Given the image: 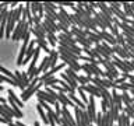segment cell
<instances>
[{
  "instance_id": "obj_15",
  "label": "cell",
  "mask_w": 134,
  "mask_h": 126,
  "mask_svg": "<svg viewBox=\"0 0 134 126\" xmlns=\"http://www.w3.org/2000/svg\"><path fill=\"white\" fill-rule=\"evenodd\" d=\"M120 98H121V102L124 104V107H130L131 102H133V98H131V95H130L129 92H121Z\"/></svg>"
},
{
  "instance_id": "obj_4",
  "label": "cell",
  "mask_w": 134,
  "mask_h": 126,
  "mask_svg": "<svg viewBox=\"0 0 134 126\" xmlns=\"http://www.w3.org/2000/svg\"><path fill=\"white\" fill-rule=\"evenodd\" d=\"M98 35H99L100 38H102V41H105L106 44H109L110 46L117 45V44H116V38L113 36L112 34L108 31V29H105V31H99V32H98Z\"/></svg>"
},
{
  "instance_id": "obj_5",
  "label": "cell",
  "mask_w": 134,
  "mask_h": 126,
  "mask_svg": "<svg viewBox=\"0 0 134 126\" xmlns=\"http://www.w3.org/2000/svg\"><path fill=\"white\" fill-rule=\"evenodd\" d=\"M36 97H38V99H43L46 104L53 105V107H54V105H56V102H57V101H56V99H53L52 97H50L45 90H39V91L36 92Z\"/></svg>"
},
{
  "instance_id": "obj_38",
  "label": "cell",
  "mask_w": 134,
  "mask_h": 126,
  "mask_svg": "<svg viewBox=\"0 0 134 126\" xmlns=\"http://www.w3.org/2000/svg\"><path fill=\"white\" fill-rule=\"evenodd\" d=\"M90 126H95V125H94V123H91V125H90Z\"/></svg>"
},
{
  "instance_id": "obj_19",
  "label": "cell",
  "mask_w": 134,
  "mask_h": 126,
  "mask_svg": "<svg viewBox=\"0 0 134 126\" xmlns=\"http://www.w3.org/2000/svg\"><path fill=\"white\" fill-rule=\"evenodd\" d=\"M36 109H38V113H39L41 119H42V120L45 122V125H46V123H49V120H48V116H46V113H45V111H43V108H42V107H41L39 104H38Z\"/></svg>"
},
{
  "instance_id": "obj_10",
  "label": "cell",
  "mask_w": 134,
  "mask_h": 126,
  "mask_svg": "<svg viewBox=\"0 0 134 126\" xmlns=\"http://www.w3.org/2000/svg\"><path fill=\"white\" fill-rule=\"evenodd\" d=\"M60 76H62V80H63V81H64V83L67 84V86H69V87L73 88V90H77V88L80 87V86H78V83L75 81V80L70 78V77H69V76H67L66 73H62Z\"/></svg>"
},
{
  "instance_id": "obj_9",
  "label": "cell",
  "mask_w": 134,
  "mask_h": 126,
  "mask_svg": "<svg viewBox=\"0 0 134 126\" xmlns=\"http://www.w3.org/2000/svg\"><path fill=\"white\" fill-rule=\"evenodd\" d=\"M7 94H8V99H11L14 104H17V107H18L20 109L24 107V102L21 101V98H18V97H17V94L11 90V88H10V90H7Z\"/></svg>"
},
{
  "instance_id": "obj_3",
  "label": "cell",
  "mask_w": 134,
  "mask_h": 126,
  "mask_svg": "<svg viewBox=\"0 0 134 126\" xmlns=\"http://www.w3.org/2000/svg\"><path fill=\"white\" fill-rule=\"evenodd\" d=\"M95 8H99V13H102V14L106 17V18H109V20H113L115 17H113V14H112V11H110V8H109V6H108V3H105V2H99V3H95Z\"/></svg>"
},
{
  "instance_id": "obj_13",
  "label": "cell",
  "mask_w": 134,
  "mask_h": 126,
  "mask_svg": "<svg viewBox=\"0 0 134 126\" xmlns=\"http://www.w3.org/2000/svg\"><path fill=\"white\" fill-rule=\"evenodd\" d=\"M87 32V38L90 39L94 45H96V44H100L102 42V38H100L98 34H95V32H91V31H85Z\"/></svg>"
},
{
  "instance_id": "obj_25",
  "label": "cell",
  "mask_w": 134,
  "mask_h": 126,
  "mask_svg": "<svg viewBox=\"0 0 134 126\" xmlns=\"http://www.w3.org/2000/svg\"><path fill=\"white\" fill-rule=\"evenodd\" d=\"M116 44L119 46H121V48H124V46H126V39H124V36L121 35V34H119V35L116 36Z\"/></svg>"
},
{
  "instance_id": "obj_18",
  "label": "cell",
  "mask_w": 134,
  "mask_h": 126,
  "mask_svg": "<svg viewBox=\"0 0 134 126\" xmlns=\"http://www.w3.org/2000/svg\"><path fill=\"white\" fill-rule=\"evenodd\" d=\"M91 78H92V77H87V76H78L77 83H80L78 86H87V84L91 83Z\"/></svg>"
},
{
  "instance_id": "obj_24",
  "label": "cell",
  "mask_w": 134,
  "mask_h": 126,
  "mask_svg": "<svg viewBox=\"0 0 134 126\" xmlns=\"http://www.w3.org/2000/svg\"><path fill=\"white\" fill-rule=\"evenodd\" d=\"M64 73H66L67 76H69L70 78H73V80H75V81H77V80H78V74L75 73L74 70H71V69H69V67H67V70L64 71Z\"/></svg>"
},
{
  "instance_id": "obj_21",
  "label": "cell",
  "mask_w": 134,
  "mask_h": 126,
  "mask_svg": "<svg viewBox=\"0 0 134 126\" xmlns=\"http://www.w3.org/2000/svg\"><path fill=\"white\" fill-rule=\"evenodd\" d=\"M81 70L85 73L87 77H92V74H94V71L91 70V67H90V65H88V63H84V65L81 66Z\"/></svg>"
},
{
  "instance_id": "obj_11",
  "label": "cell",
  "mask_w": 134,
  "mask_h": 126,
  "mask_svg": "<svg viewBox=\"0 0 134 126\" xmlns=\"http://www.w3.org/2000/svg\"><path fill=\"white\" fill-rule=\"evenodd\" d=\"M24 23H25V21H18V23L15 24V27H14V31L11 32V39L14 42L18 41V36H20V32H21V28H23Z\"/></svg>"
},
{
  "instance_id": "obj_32",
  "label": "cell",
  "mask_w": 134,
  "mask_h": 126,
  "mask_svg": "<svg viewBox=\"0 0 134 126\" xmlns=\"http://www.w3.org/2000/svg\"><path fill=\"white\" fill-rule=\"evenodd\" d=\"M0 104H7V102H6V98H3V97H0Z\"/></svg>"
},
{
  "instance_id": "obj_27",
  "label": "cell",
  "mask_w": 134,
  "mask_h": 126,
  "mask_svg": "<svg viewBox=\"0 0 134 126\" xmlns=\"http://www.w3.org/2000/svg\"><path fill=\"white\" fill-rule=\"evenodd\" d=\"M59 14H60V15L63 17V18H64V20L69 21V17H70V14H69V13H67V11H66L63 7H60V6H59ZM69 23H70V21H69Z\"/></svg>"
},
{
  "instance_id": "obj_2",
  "label": "cell",
  "mask_w": 134,
  "mask_h": 126,
  "mask_svg": "<svg viewBox=\"0 0 134 126\" xmlns=\"http://www.w3.org/2000/svg\"><path fill=\"white\" fill-rule=\"evenodd\" d=\"M59 57L63 60V63H64L66 66H69V69H71V70H74L75 73H78L80 70H81V65L77 62V60H71V59H69V57H66V56H63V55H60L59 53Z\"/></svg>"
},
{
  "instance_id": "obj_35",
  "label": "cell",
  "mask_w": 134,
  "mask_h": 126,
  "mask_svg": "<svg viewBox=\"0 0 134 126\" xmlns=\"http://www.w3.org/2000/svg\"><path fill=\"white\" fill-rule=\"evenodd\" d=\"M130 7H131V11L134 13V2H133V3H130Z\"/></svg>"
},
{
  "instance_id": "obj_14",
  "label": "cell",
  "mask_w": 134,
  "mask_h": 126,
  "mask_svg": "<svg viewBox=\"0 0 134 126\" xmlns=\"http://www.w3.org/2000/svg\"><path fill=\"white\" fill-rule=\"evenodd\" d=\"M35 44L38 45V48H39L41 50H45V53H50V50L52 49H49V46H48V41H42V39H35Z\"/></svg>"
},
{
  "instance_id": "obj_37",
  "label": "cell",
  "mask_w": 134,
  "mask_h": 126,
  "mask_svg": "<svg viewBox=\"0 0 134 126\" xmlns=\"http://www.w3.org/2000/svg\"><path fill=\"white\" fill-rule=\"evenodd\" d=\"M3 90H4V87H3V86H0V91H3Z\"/></svg>"
},
{
  "instance_id": "obj_17",
  "label": "cell",
  "mask_w": 134,
  "mask_h": 126,
  "mask_svg": "<svg viewBox=\"0 0 134 126\" xmlns=\"http://www.w3.org/2000/svg\"><path fill=\"white\" fill-rule=\"evenodd\" d=\"M46 39H48V44L50 46H53V48H56V45H57V38L54 34H48L46 35Z\"/></svg>"
},
{
  "instance_id": "obj_1",
  "label": "cell",
  "mask_w": 134,
  "mask_h": 126,
  "mask_svg": "<svg viewBox=\"0 0 134 126\" xmlns=\"http://www.w3.org/2000/svg\"><path fill=\"white\" fill-rule=\"evenodd\" d=\"M42 86H43V83L39 81V77H34L31 80V83H29V86L25 88V90L23 91V94H21V101H23V102L28 101L34 94H36V92L41 90Z\"/></svg>"
},
{
  "instance_id": "obj_6",
  "label": "cell",
  "mask_w": 134,
  "mask_h": 126,
  "mask_svg": "<svg viewBox=\"0 0 134 126\" xmlns=\"http://www.w3.org/2000/svg\"><path fill=\"white\" fill-rule=\"evenodd\" d=\"M84 90V92H88L90 95L95 97V98H100V92L98 91V88L94 84H87V86H80Z\"/></svg>"
},
{
  "instance_id": "obj_36",
  "label": "cell",
  "mask_w": 134,
  "mask_h": 126,
  "mask_svg": "<svg viewBox=\"0 0 134 126\" xmlns=\"http://www.w3.org/2000/svg\"><path fill=\"white\" fill-rule=\"evenodd\" d=\"M34 126H41V125H39V122H35V123H34Z\"/></svg>"
},
{
  "instance_id": "obj_34",
  "label": "cell",
  "mask_w": 134,
  "mask_h": 126,
  "mask_svg": "<svg viewBox=\"0 0 134 126\" xmlns=\"http://www.w3.org/2000/svg\"><path fill=\"white\" fill-rule=\"evenodd\" d=\"M0 123H8V122H7L6 119H3L2 116H0Z\"/></svg>"
},
{
  "instance_id": "obj_28",
  "label": "cell",
  "mask_w": 134,
  "mask_h": 126,
  "mask_svg": "<svg viewBox=\"0 0 134 126\" xmlns=\"http://www.w3.org/2000/svg\"><path fill=\"white\" fill-rule=\"evenodd\" d=\"M108 109H109L108 101L102 99V101H100V112H102V113H105V112H108Z\"/></svg>"
},
{
  "instance_id": "obj_30",
  "label": "cell",
  "mask_w": 134,
  "mask_h": 126,
  "mask_svg": "<svg viewBox=\"0 0 134 126\" xmlns=\"http://www.w3.org/2000/svg\"><path fill=\"white\" fill-rule=\"evenodd\" d=\"M0 81H2V83H3V81H6V83H8V84H11V86H15V83H14V81H11L10 78L6 77V76H3L2 73H0ZM15 87H17V86H15Z\"/></svg>"
},
{
  "instance_id": "obj_22",
  "label": "cell",
  "mask_w": 134,
  "mask_h": 126,
  "mask_svg": "<svg viewBox=\"0 0 134 126\" xmlns=\"http://www.w3.org/2000/svg\"><path fill=\"white\" fill-rule=\"evenodd\" d=\"M100 46H102V48H103L105 50H106V53H109L110 56H113V55H115V52H113V48H112V46L109 45V44H106L105 41L100 42Z\"/></svg>"
},
{
  "instance_id": "obj_16",
  "label": "cell",
  "mask_w": 134,
  "mask_h": 126,
  "mask_svg": "<svg viewBox=\"0 0 134 126\" xmlns=\"http://www.w3.org/2000/svg\"><path fill=\"white\" fill-rule=\"evenodd\" d=\"M0 116L3 118V119H6L8 123H13V116L8 113L6 109H3V107H2V104H0Z\"/></svg>"
},
{
  "instance_id": "obj_29",
  "label": "cell",
  "mask_w": 134,
  "mask_h": 126,
  "mask_svg": "<svg viewBox=\"0 0 134 126\" xmlns=\"http://www.w3.org/2000/svg\"><path fill=\"white\" fill-rule=\"evenodd\" d=\"M127 76H129V74H123L121 77L116 78L113 83H115V84H123V83H126V81H127Z\"/></svg>"
},
{
  "instance_id": "obj_23",
  "label": "cell",
  "mask_w": 134,
  "mask_h": 126,
  "mask_svg": "<svg viewBox=\"0 0 134 126\" xmlns=\"http://www.w3.org/2000/svg\"><path fill=\"white\" fill-rule=\"evenodd\" d=\"M77 90H78V95H80V99H81V101H82V102L85 104V105H88V97L85 95V92H84V90H82L81 87H78Z\"/></svg>"
},
{
  "instance_id": "obj_7",
  "label": "cell",
  "mask_w": 134,
  "mask_h": 126,
  "mask_svg": "<svg viewBox=\"0 0 134 126\" xmlns=\"http://www.w3.org/2000/svg\"><path fill=\"white\" fill-rule=\"evenodd\" d=\"M56 101L62 105V107H74V104L67 98V94H64V92H57Z\"/></svg>"
},
{
  "instance_id": "obj_31",
  "label": "cell",
  "mask_w": 134,
  "mask_h": 126,
  "mask_svg": "<svg viewBox=\"0 0 134 126\" xmlns=\"http://www.w3.org/2000/svg\"><path fill=\"white\" fill-rule=\"evenodd\" d=\"M43 4H45V6H48L49 8H52V10H54V11H56V8H57L56 3H52V2H45Z\"/></svg>"
},
{
  "instance_id": "obj_12",
  "label": "cell",
  "mask_w": 134,
  "mask_h": 126,
  "mask_svg": "<svg viewBox=\"0 0 134 126\" xmlns=\"http://www.w3.org/2000/svg\"><path fill=\"white\" fill-rule=\"evenodd\" d=\"M8 102H10L8 105H10L11 111L14 112V118H20V119H21V118H24V112L21 111V109H20L18 107H17V104H14L11 99H8Z\"/></svg>"
},
{
  "instance_id": "obj_33",
  "label": "cell",
  "mask_w": 134,
  "mask_h": 126,
  "mask_svg": "<svg viewBox=\"0 0 134 126\" xmlns=\"http://www.w3.org/2000/svg\"><path fill=\"white\" fill-rule=\"evenodd\" d=\"M8 6H11V8H13V7H15V6H18V3H15V2H13V3H10V4H8Z\"/></svg>"
},
{
  "instance_id": "obj_20",
  "label": "cell",
  "mask_w": 134,
  "mask_h": 126,
  "mask_svg": "<svg viewBox=\"0 0 134 126\" xmlns=\"http://www.w3.org/2000/svg\"><path fill=\"white\" fill-rule=\"evenodd\" d=\"M54 84H59V78L54 77V76L43 81V86H45V87H50V86H54Z\"/></svg>"
},
{
  "instance_id": "obj_8",
  "label": "cell",
  "mask_w": 134,
  "mask_h": 126,
  "mask_svg": "<svg viewBox=\"0 0 134 126\" xmlns=\"http://www.w3.org/2000/svg\"><path fill=\"white\" fill-rule=\"evenodd\" d=\"M112 101H113V104L116 105V108L119 109V111L123 112V102H121V98H120V94L117 92L116 90H112Z\"/></svg>"
},
{
  "instance_id": "obj_26",
  "label": "cell",
  "mask_w": 134,
  "mask_h": 126,
  "mask_svg": "<svg viewBox=\"0 0 134 126\" xmlns=\"http://www.w3.org/2000/svg\"><path fill=\"white\" fill-rule=\"evenodd\" d=\"M123 112L130 118V119H134V111L130 107H123Z\"/></svg>"
}]
</instances>
